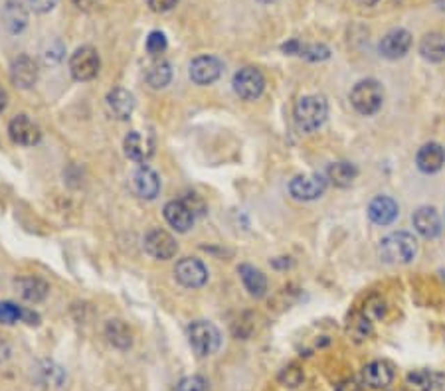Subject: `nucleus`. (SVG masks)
Returning <instances> with one entry per match:
<instances>
[{
	"label": "nucleus",
	"mask_w": 445,
	"mask_h": 391,
	"mask_svg": "<svg viewBox=\"0 0 445 391\" xmlns=\"http://www.w3.org/2000/svg\"><path fill=\"white\" fill-rule=\"evenodd\" d=\"M378 253L384 263L406 265V263H412L418 255V239L408 232L390 233L380 241Z\"/></svg>",
	"instance_id": "nucleus-1"
},
{
	"label": "nucleus",
	"mask_w": 445,
	"mask_h": 391,
	"mask_svg": "<svg viewBox=\"0 0 445 391\" xmlns=\"http://www.w3.org/2000/svg\"><path fill=\"white\" fill-rule=\"evenodd\" d=\"M293 117H295V125L301 131L313 133V131L321 129L325 121H327L329 103L321 95H305V97H301L295 103Z\"/></svg>",
	"instance_id": "nucleus-2"
},
{
	"label": "nucleus",
	"mask_w": 445,
	"mask_h": 391,
	"mask_svg": "<svg viewBox=\"0 0 445 391\" xmlns=\"http://www.w3.org/2000/svg\"><path fill=\"white\" fill-rule=\"evenodd\" d=\"M384 103V87L376 79H362L350 91V105L357 113L370 117L378 113Z\"/></svg>",
	"instance_id": "nucleus-3"
},
{
	"label": "nucleus",
	"mask_w": 445,
	"mask_h": 391,
	"mask_svg": "<svg viewBox=\"0 0 445 391\" xmlns=\"http://www.w3.org/2000/svg\"><path fill=\"white\" fill-rule=\"evenodd\" d=\"M188 342L192 346L194 354L200 356V358H208V356L216 354L220 350L222 336L212 322L196 320L188 328Z\"/></svg>",
	"instance_id": "nucleus-4"
},
{
	"label": "nucleus",
	"mask_w": 445,
	"mask_h": 391,
	"mask_svg": "<svg viewBox=\"0 0 445 391\" xmlns=\"http://www.w3.org/2000/svg\"><path fill=\"white\" fill-rule=\"evenodd\" d=\"M101 60H99L97 49L91 46L77 48L70 58V72L77 81H91L93 77H97Z\"/></svg>",
	"instance_id": "nucleus-5"
},
{
	"label": "nucleus",
	"mask_w": 445,
	"mask_h": 391,
	"mask_svg": "<svg viewBox=\"0 0 445 391\" xmlns=\"http://www.w3.org/2000/svg\"><path fill=\"white\" fill-rule=\"evenodd\" d=\"M327 178L321 174H301L295 176L289 184V192L295 200L301 202H313L317 198H321L327 192Z\"/></svg>",
	"instance_id": "nucleus-6"
},
{
	"label": "nucleus",
	"mask_w": 445,
	"mask_h": 391,
	"mask_svg": "<svg viewBox=\"0 0 445 391\" xmlns=\"http://www.w3.org/2000/svg\"><path fill=\"white\" fill-rule=\"evenodd\" d=\"M265 89V77L258 67H242L234 75V91L246 101H256Z\"/></svg>",
	"instance_id": "nucleus-7"
},
{
	"label": "nucleus",
	"mask_w": 445,
	"mask_h": 391,
	"mask_svg": "<svg viewBox=\"0 0 445 391\" xmlns=\"http://www.w3.org/2000/svg\"><path fill=\"white\" fill-rule=\"evenodd\" d=\"M174 275H176V281L188 289H200L208 281V269L204 267L200 259H194V257L180 259L174 267Z\"/></svg>",
	"instance_id": "nucleus-8"
},
{
	"label": "nucleus",
	"mask_w": 445,
	"mask_h": 391,
	"mask_svg": "<svg viewBox=\"0 0 445 391\" xmlns=\"http://www.w3.org/2000/svg\"><path fill=\"white\" fill-rule=\"evenodd\" d=\"M224 63L214 56H200L190 63V79L198 86H210L220 79Z\"/></svg>",
	"instance_id": "nucleus-9"
},
{
	"label": "nucleus",
	"mask_w": 445,
	"mask_h": 391,
	"mask_svg": "<svg viewBox=\"0 0 445 391\" xmlns=\"http://www.w3.org/2000/svg\"><path fill=\"white\" fill-rule=\"evenodd\" d=\"M145 249L153 259L159 261H169L176 255L178 245L174 241V237L164 230H150L145 237Z\"/></svg>",
	"instance_id": "nucleus-10"
},
{
	"label": "nucleus",
	"mask_w": 445,
	"mask_h": 391,
	"mask_svg": "<svg viewBox=\"0 0 445 391\" xmlns=\"http://www.w3.org/2000/svg\"><path fill=\"white\" fill-rule=\"evenodd\" d=\"M409 48H412V34L404 28L390 30L380 40V46H378L380 54L386 60H400V58H404L408 54Z\"/></svg>",
	"instance_id": "nucleus-11"
},
{
	"label": "nucleus",
	"mask_w": 445,
	"mask_h": 391,
	"mask_svg": "<svg viewBox=\"0 0 445 391\" xmlns=\"http://www.w3.org/2000/svg\"><path fill=\"white\" fill-rule=\"evenodd\" d=\"M8 135H10V138H13L16 145L34 147V145L40 143V138H42V131H40V127L28 115H18L8 125Z\"/></svg>",
	"instance_id": "nucleus-12"
},
{
	"label": "nucleus",
	"mask_w": 445,
	"mask_h": 391,
	"mask_svg": "<svg viewBox=\"0 0 445 391\" xmlns=\"http://www.w3.org/2000/svg\"><path fill=\"white\" fill-rule=\"evenodd\" d=\"M394 381V367L392 364L376 360L362 367V385L370 390H386Z\"/></svg>",
	"instance_id": "nucleus-13"
},
{
	"label": "nucleus",
	"mask_w": 445,
	"mask_h": 391,
	"mask_svg": "<svg viewBox=\"0 0 445 391\" xmlns=\"http://www.w3.org/2000/svg\"><path fill=\"white\" fill-rule=\"evenodd\" d=\"M123 148L125 154L129 159L143 164V162H147L153 157V152H155V141H153V136L143 135L139 131H133V133H129V135L125 136Z\"/></svg>",
	"instance_id": "nucleus-14"
},
{
	"label": "nucleus",
	"mask_w": 445,
	"mask_h": 391,
	"mask_svg": "<svg viewBox=\"0 0 445 391\" xmlns=\"http://www.w3.org/2000/svg\"><path fill=\"white\" fill-rule=\"evenodd\" d=\"M414 228L426 239H433L442 233V218L437 214V209L430 208V206H421L414 212L412 216Z\"/></svg>",
	"instance_id": "nucleus-15"
},
{
	"label": "nucleus",
	"mask_w": 445,
	"mask_h": 391,
	"mask_svg": "<svg viewBox=\"0 0 445 391\" xmlns=\"http://www.w3.org/2000/svg\"><path fill=\"white\" fill-rule=\"evenodd\" d=\"M105 105H107V111L111 113L115 119L119 121H125L131 117V113L135 109V97L129 89H123V87H115L107 93V99H105Z\"/></svg>",
	"instance_id": "nucleus-16"
},
{
	"label": "nucleus",
	"mask_w": 445,
	"mask_h": 391,
	"mask_svg": "<svg viewBox=\"0 0 445 391\" xmlns=\"http://www.w3.org/2000/svg\"><path fill=\"white\" fill-rule=\"evenodd\" d=\"M133 192L143 200H155L159 192H161V178L159 174L148 168V166H141L139 170L133 174Z\"/></svg>",
	"instance_id": "nucleus-17"
},
{
	"label": "nucleus",
	"mask_w": 445,
	"mask_h": 391,
	"mask_svg": "<svg viewBox=\"0 0 445 391\" xmlns=\"http://www.w3.org/2000/svg\"><path fill=\"white\" fill-rule=\"evenodd\" d=\"M10 79L20 89H30L38 81V63L30 56H20L13 61Z\"/></svg>",
	"instance_id": "nucleus-18"
},
{
	"label": "nucleus",
	"mask_w": 445,
	"mask_h": 391,
	"mask_svg": "<svg viewBox=\"0 0 445 391\" xmlns=\"http://www.w3.org/2000/svg\"><path fill=\"white\" fill-rule=\"evenodd\" d=\"M416 164L423 174H435L444 168L445 164V148L439 143H428L418 150Z\"/></svg>",
	"instance_id": "nucleus-19"
},
{
	"label": "nucleus",
	"mask_w": 445,
	"mask_h": 391,
	"mask_svg": "<svg viewBox=\"0 0 445 391\" xmlns=\"http://www.w3.org/2000/svg\"><path fill=\"white\" fill-rule=\"evenodd\" d=\"M400 214V208L390 196H376L368 206V218L376 225H390L394 223Z\"/></svg>",
	"instance_id": "nucleus-20"
},
{
	"label": "nucleus",
	"mask_w": 445,
	"mask_h": 391,
	"mask_svg": "<svg viewBox=\"0 0 445 391\" xmlns=\"http://www.w3.org/2000/svg\"><path fill=\"white\" fill-rule=\"evenodd\" d=\"M164 220L169 221V225L174 228L176 232L186 233L192 228L196 218L182 200H173L164 206Z\"/></svg>",
	"instance_id": "nucleus-21"
},
{
	"label": "nucleus",
	"mask_w": 445,
	"mask_h": 391,
	"mask_svg": "<svg viewBox=\"0 0 445 391\" xmlns=\"http://www.w3.org/2000/svg\"><path fill=\"white\" fill-rule=\"evenodd\" d=\"M16 289H18V293L20 296L28 301V303H42L46 296H48V282L42 281V279H38V277H22V279H18L16 281Z\"/></svg>",
	"instance_id": "nucleus-22"
},
{
	"label": "nucleus",
	"mask_w": 445,
	"mask_h": 391,
	"mask_svg": "<svg viewBox=\"0 0 445 391\" xmlns=\"http://www.w3.org/2000/svg\"><path fill=\"white\" fill-rule=\"evenodd\" d=\"M105 336L117 350H129L133 346V332L119 318H113L105 324Z\"/></svg>",
	"instance_id": "nucleus-23"
},
{
	"label": "nucleus",
	"mask_w": 445,
	"mask_h": 391,
	"mask_svg": "<svg viewBox=\"0 0 445 391\" xmlns=\"http://www.w3.org/2000/svg\"><path fill=\"white\" fill-rule=\"evenodd\" d=\"M420 54L426 61L439 63L445 60V36L439 32H430L421 38Z\"/></svg>",
	"instance_id": "nucleus-24"
},
{
	"label": "nucleus",
	"mask_w": 445,
	"mask_h": 391,
	"mask_svg": "<svg viewBox=\"0 0 445 391\" xmlns=\"http://www.w3.org/2000/svg\"><path fill=\"white\" fill-rule=\"evenodd\" d=\"M237 273H240V277L244 281V287L247 289V293L251 294V296L261 298L265 294V291H267V279H265V275L260 269H256L253 265H240Z\"/></svg>",
	"instance_id": "nucleus-25"
},
{
	"label": "nucleus",
	"mask_w": 445,
	"mask_h": 391,
	"mask_svg": "<svg viewBox=\"0 0 445 391\" xmlns=\"http://www.w3.org/2000/svg\"><path fill=\"white\" fill-rule=\"evenodd\" d=\"M2 22L8 28V32L13 34H18L26 28V22H28V13L26 8L20 4V2H6L4 10H2Z\"/></svg>",
	"instance_id": "nucleus-26"
},
{
	"label": "nucleus",
	"mask_w": 445,
	"mask_h": 391,
	"mask_svg": "<svg viewBox=\"0 0 445 391\" xmlns=\"http://www.w3.org/2000/svg\"><path fill=\"white\" fill-rule=\"evenodd\" d=\"M357 176H359V168L350 162H333L327 170V180L338 188H348L357 180Z\"/></svg>",
	"instance_id": "nucleus-27"
},
{
	"label": "nucleus",
	"mask_w": 445,
	"mask_h": 391,
	"mask_svg": "<svg viewBox=\"0 0 445 391\" xmlns=\"http://www.w3.org/2000/svg\"><path fill=\"white\" fill-rule=\"evenodd\" d=\"M346 332L350 336V340L357 344L366 342L372 334V318H368L364 312H354L348 318V326Z\"/></svg>",
	"instance_id": "nucleus-28"
},
{
	"label": "nucleus",
	"mask_w": 445,
	"mask_h": 391,
	"mask_svg": "<svg viewBox=\"0 0 445 391\" xmlns=\"http://www.w3.org/2000/svg\"><path fill=\"white\" fill-rule=\"evenodd\" d=\"M171 79H173V70H171V63H169V61L157 60L148 65L147 83L153 87V89H162V87H166L171 83Z\"/></svg>",
	"instance_id": "nucleus-29"
},
{
	"label": "nucleus",
	"mask_w": 445,
	"mask_h": 391,
	"mask_svg": "<svg viewBox=\"0 0 445 391\" xmlns=\"http://www.w3.org/2000/svg\"><path fill=\"white\" fill-rule=\"evenodd\" d=\"M435 383H437V376L428 369H414L406 376L408 391H433Z\"/></svg>",
	"instance_id": "nucleus-30"
},
{
	"label": "nucleus",
	"mask_w": 445,
	"mask_h": 391,
	"mask_svg": "<svg viewBox=\"0 0 445 391\" xmlns=\"http://www.w3.org/2000/svg\"><path fill=\"white\" fill-rule=\"evenodd\" d=\"M38 376L44 385H54V388H62L65 381V372L54 362H42L38 366Z\"/></svg>",
	"instance_id": "nucleus-31"
},
{
	"label": "nucleus",
	"mask_w": 445,
	"mask_h": 391,
	"mask_svg": "<svg viewBox=\"0 0 445 391\" xmlns=\"http://www.w3.org/2000/svg\"><path fill=\"white\" fill-rule=\"evenodd\" d=\"M279 383L287 388V390H297L303 381H305V374H303V369L295 364H291V366L283 367L281 372H279Z\"/></svg>",
	"instance_id": "nucleus-32"
},
{
	"label": "nucleus",
	"mask_w": 445,
	"mask_h": 391,
	"mask_svg": "<svg viewBox=\"0 0 445 391\" xmlns=\"http://www.w3.org/2000/svg\"><path fill=\"white\" fill-rule=\"evenodd\" d=\"M299 56H303L305 60L309 61H322L329 60L331 49L327 48V46H322V44H311V46H301Z\"/></svg>",
	"instance_id": "nucleus-33"
},
{
	"label": "nucleus",
	"mask_w": 445,
	"mask_h": 391,
	"mask_svg": "<svg viewBox=\"0 0 445 391\" xmlns=\"http://www.w3.org/2000/svg\"><path fill=\"white\" fill-rule=\"evenodd\" d=\"M22 310L14 303H0V324H14L22 320Z\"/></svg>",
	"instance_id": "nucleus-34"
},
{
	"label": "nucleus",
	"mask_w": 445,
	"mask_h": 391,
	"mask_svg": "<svg viewBox=\"0 0 445 391\" xmlns=\"http://www.w3.org/2000/svg\"><path fill=\"white\" fill-rule=\"evenodd\" d=\"M166 49V36L162 32H150L147 38V51L150 56H161Z\"/></svg>",
	"instance_id": "nucleus-35"
},
{
	"label": "nucleus",
	"mask_w": 445,
	"mask_h": 391,
	"mask_svg": "<svg viewBox=\"0 0 445 391\" xmlns=\"http://www.w3.org/2000/svg\"><path fill=\"white\" fill-rule=\"evenodd\" d=\"M176 391H206V381L200 376H188L178 381Z\"/></svg>",
	"instance_id": "nucleus-36"
},
{
	"label": "nucleus",
	"mask_w": 445,
	"mask_h": 391,
	"mask_svg": "<svg viewBox=\"0 0 445 391\" xmlns=\"http://www.w3.org/2000/svg\"><path fill=\"white\" fill-rule=\"evenodd\" d=\"M182 202H185L186 206H188V209L194 214V218H198V216H204V214H206V204H204V200H202L200 196L188 194L186 198H182Z\"/></svg>",
	"instance_id": "nucleus-37"
},
{
	"label": "nucleus",
	"mask_w": 445,
	"mask_h": 391,
	"mask_svg": "<svg viewBox=\"0 0 445 391\" xmlns=\"http://www.w3.org/2000/svg\"><path fill=\"white\" fill-rule=\"evenodd\" d=\"M147 2L153 13H169L171 8L176 6L178 0H147Z\"/></svg>",
	"instance_id": "nucleus-38"
},
{
	"label": "nucleus",
	"mask_w": 445,
	"mask_h": 391,
	"mask_svg": "<svg viewBox=\"0 0 445 391\" xmlns=\"http://www.w3.org/2000/svg\"><path fill=\"white\" fill-rule=\"evenodd\" d=\"M28 4L32 6V10L34 13H49V10H54V6L58 4V0H28Z\"/></svg>",
	"instance_id": "nucleus-39"
},
{
	"label": "nucleus",
	"mask_w": 445,
	"mask_h": 391,
	"mask_svg": "<svg viewBox=\"0 0 445 391\" xmlns=\"http://www.w3.org/2000/svg\"><path fill=\"white\" fill-rule=\"evenodd\" d=\"M334 391H364V385L359 383L357 379H343Z\"/></svg>",
	"instance_id": "nucleus-40"
},
{
	"label": "nucleus",
	"mask_w": 445,
	"mask_h": 391,
	"mask_svg": "<svg viewBox=\"0 0 445 391\" xmlns=\"http://www.w3.org/2000/svg\"><path fill=\"white\" fill-rule=\"evenodd\" d=\"M22 322L30 324V326H38V324H40V317H38L34 310H28V308H24V310H22Z\"/></svg>",
	"instance_id": "nucleus-41"
},
{
	"label": "nucleus",
	"mask_w": 445,
	"mask_h": 391,
	"mask_svg": "<svg viewBox=\"0 0 445 391\" xmlns=\"http://www.w3.org/2000/svg\"><path fill=\"white\" fill-rule=\"evenodd\" d=\"M97 0H74V4L79 8V10H91L95 6Z\"/></svg>",
	"instance_id": "nucleus-42"
},
{
	"label": "nucleus",
	"mask_w": 445,
	"mask_h": 391,
	"mask_svg": "<svg viewBox=\"0 0 445 391\" xmlns=\"http://www.w3.org/2000/svg\"><path fill=\"white\" fill-rule=\"evenodd\" d=\"M6 103H8V95H6V91L0 87V113L6 109Z\"/></svg>",
	"instance_id": "nucleus-43"
},
{
	"label": "nucleus",
	"mask_w": 445,
	"mask_h": 391,
	"mask_svg": "<svg viewBox=\"0 0 445 391\" xmlns=\"http://www.w3.org/2000/svg\"><path fill=\"white\" fill-rule=\"evenodd\" d=\"M360 4H364V6H374V4H376V2H378V0H359Z\"/></svg>",
	"instance_id": "nucleus-44"
},
{
	"label": "nucleus",
	"mask_w": 445,
	"mask_h": 391,
	"mask_svg": "<svg viewBox=\"0 0 445 391\" xmlns=\"http://www.w3.org/2000/svg\"><path fill=\"white\" fill-rule=\"evenodd\" d=\"M437 4H439L442 8H445V0H437Z\"/></svg>",
	"instance_id": "nucleus-45"
},
{
	"label": "nucleus",
	"mask_w": 445,
	"mask_h": 391,
	"mask_svg": "<svg viewBox=\"0 0 445 391\" xmlns=\"http://www.w3.org/2000/svg\"><path fill=\"white\" fill-rule=\"evenodd\" d=\"M261 2H275V0H261Z\"/></svg>",
	"instance_id": "nucleus-46"
}]
</instances>
